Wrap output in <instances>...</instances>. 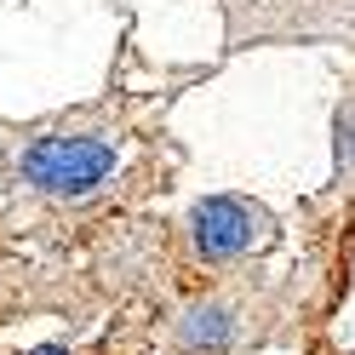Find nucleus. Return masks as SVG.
<instances>
[{"mask_svg": "<svg viewBox=\"0 0 355 355\" xmlns=\"http://www.w3.org/2000/svg\"><path fill=\"white\" fill-rule=\"evenodd\" d=\"M121 166V138L109 126H52L17 149L12 184L35 201H92Z\"/></svg>", "mask_w": 355, "mask_h": 355, "instance_id": "obj_1", "label": "nucleus"}, {"mask_svg": "<svg viewBox=\"0 0 355 355\" xmlns=\"http://www.w3.org/2000/svg\"><path fill=\"white\" fill-rule=\"evenodd\" d=\"M281 241L275 212L252 195H201L184 212V252L195 270H235Z\"/></svg>", "mask_w": 355, "mask_h": 355, "instance_id": "obj_2", "label": "nucleus"}, {"mask_svg": "<svg viewBox=\"0 0 355 355\" xmlns=\"http://www.w3.org/2000/svg\"><path fill=\"white\" fill-rule=\"evenodd\" d=\"M252 344V304L241 286L195 293L166 327V355H247Z\"/></svg>", "mask_w": 355, "mask_h": 355, "instance_id": "obj_3", "label": "nucleus"}, {"mask_svg": "<svg viewBox=\"0 0 355 355\" xmlns=\"http://www.w3.org/2000/svg\"><path fill=\"white\" fill-rule=\"evenodd\" d=\"M355 184V86L344 92V103H338V184Z\"/></svg>", "mask_w": 355, "mask_h": 355, "instance_id": "obj_4", "label": "nucleus"}, {"mask_svg": "<svg viewBox=\"0 0 355 355\" xmlns=\"http://www.w3.org/2000/svg\"><path fill=\"white\" fill-rule=\"evenodd\" d=\"M29 355H80V349H69V344H40V349H29Z\"/></svg>", "mask_w": 355, "mask_h": 355, "instance_id": "obj_5", "label": "nucleus"}]
</instances>
